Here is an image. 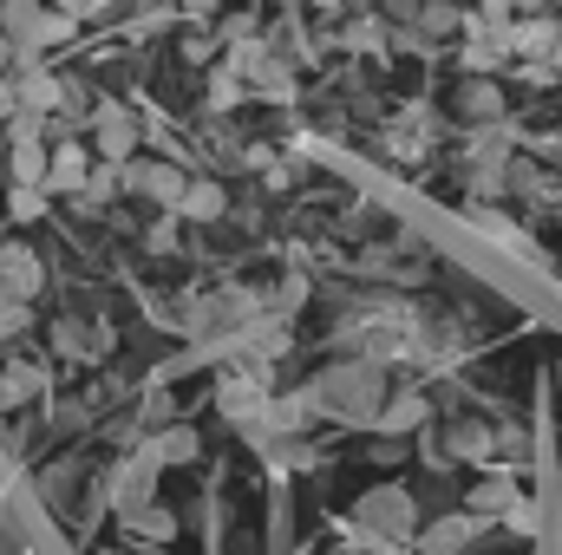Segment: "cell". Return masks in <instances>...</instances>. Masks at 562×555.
Segmentation results:
<instances>
[{"instance_id": "obj_17", "label": "cell", "mask_w": 562, "mask_h": 555, "mask_svg": "<svg viewBox=\"0 0 562 555\" xmlns=\"http://www.w3.org/2000/svg\"><path fill=\"white\" fill-rule=\"evenodd\" d=\"M144 451L157 457V471H170V464H196V457H203V431H196V424H157V431L144 438Z\"/></svg>"}, {"instance_id": "obj_4", "label": "cell", "mask_w": 562, "mask_h": 555, "mask_svg": "<svg viewBox=\"0 0 562 555\" xmlns=\"http://www.w3.org/2000/svg\"><path fill=\"white\" fill-rule=\"evenodd\" d=\"M438 138H445V112H431V105H400L393 118H380V144L400 163H425L438 150Z\"/></svg>"}, {"instance_id": "obj_8", "label": "cell", "mask_w": 562, "mask_h": 555, "mask_svg": "<svg viewBox=\"0 0 562 555\" xmlns=\"http://www.w3.org/2000/svg\"><path fill=\"white\" fill-rule=\"evenodd\" d=\"M46 281H53L46 275V256H40L26 236H7V242H0V301H26V307H33V301L46 294Z\"/></svg>"}, {"instance_id": "obj_23", "label": "cell", "mask_w": 562, "mask_h": 555, "mask_svg": "<svg viewBox=\"0 0 562 555\" xmlns=\"http://www.w3.org/2000/svg\"><path fill=\"white\" fill-rule=\"evenodd\" d=\"M26 327H33V307H26V301H0V347L20 340Z\"/></svg>"}, {"instance_id": "obj_28", "label": "cell", "mask_w": 562, "mask_h": 555, "mask_svg": "<svg viewBox=\"0 0 562 555\" xmlns=\"http://www.w3.org/2000/svg\"><path fill=\"white\" fill-rule=\"evenodd\" d=\"M537 150L550 157V170H562V132H543V138H537Z\"/></svg>"}, {"instance_id": "obj_7", "label": "cell", "mask_w": 562, "mask_h": 555, "mask_svg": "<svg viewBox=\"0 0 562 555\" xmlns=\"http://www.w3.org/2000/svg\"><path fill=\"white\" fill-rule=\"evenodd\" d=\"M157 477H164V471H157V457H150L144 444L125 451V457L105 471V503H112L119 517H132V510H144V503H157Z\"/></svg>"}, {"instance_id": "obj_24", "label": "cell", "mask_w": 562, "mask_h": 555, "mask_svg": "<svg viewBox=\"0 0 562 555\" xmlns=\"http://www.w3.org/2000/svg\"><path fill=\"white\" fill-rule=\"evenodd\" d=\"M419 7H425V0H380V20H386V26H413V20H419Z\"/></svg>"}, {"instance_id": "obj_14", "label": "cell", "mask_w": 562, "mask_h": 555, "mask_svg": "<svg viewBox=\"0 0 562 555\" xmlns=\"http://www.w3.org/2000/svg\"><path fill=\"white\" fill-rule=\"evenodd\" d=\"M464 26H471V7H458V0H425L419 20H413L425 53H445V39H464Z\"/></svg>"}, {"instance_id": "obj_11", "label": "cell", "mask_w": 562, "mask_h": 555, "mask_svg": "<svg viewBox=\"0 0 562 555\" xmlns=\"http://www.w3.org/2000/svg\"><path fill=\"white\" fill-rule=\"evenodd\" d=\"M425 418H431V399H425V386H393L386 393V406H380V418H373V431L380 438H413V431H425Z\"/></svg>"}, {"instance_id": "obj_21", "label": "cell", "mask_w": 562, "mask_h": 555, "mask_svg": "<svg viewBox=\"0 0 562 555\" xmlns=\"http://www.w3.org/2000/svg\"><path fill=\"white\" fill-rule=\"evenodd\" d=\"M243 99H249V86H243L229 66H216V72H210V118H223V112L243 105Z\"/></svg>"}, {"instance_id": "obj_30", "label": "cell", "mask_w": 562, "mask_h": 555, "mask_svg": "<svg viewBox=\"0 0 562 555\" xmlns=\"http://www.w3.org/2000/svg\"><path fill=\"white\" fill-rule=\"evenodd\" d=\"M46 7H59V13H72V20H79V7H86V0H46Z\"/></svg>"}, {"instance_id": "obj_6", "label": "cell", "mask_w": 562, "mask_h": 555, "mask_svg": "<svg viewBox=\"0 0 562 555\" xmlns=\"http://www.w3.org/2000/svg\"><path fill=\"white\" fill-rule=\"evenodd\" d=\"M451 118L464 125V132H484V125H504L510 118V99H504V86H497V72H458V86H451Z\"/></svg>"}, {"instance_id": "obj_1", "label": "cell", "mask_w": 562, "mask_h": 555, "mask_svg": "<svg viewBox=\"0 0 562 555\" xmlns=\"http://www.w3.org/2000/svg\"><path fill=\"white\" fill-rule=\"evenodd\" d=\"M386 393H393V380H386V366H373V360H334V366H321L314 380H307V399H314V412L334 418V424H353V431H373V418L386 406Z\"/></svg>"}, {"instance_id": "obj_9", "label": "cell", "mask_w": 562, "mask_h": 555, "mask_svg": "<svg viewBox=\"0 0 562 555\" xmlns=\"http://www.w3.org/2000/svg\"><path fill=\"white\" fill-rule=\"evenodd\" d=\"M86 132H92V157H99V163H132V157H138V138H144V125L119 105V99H99Z\"/></svg>"}, {"instance_id": "obj_10", "label": "cell", "mask_w": 562, "mask_h": 555, "mask_svg": "<svg viewBox=\"0 0 562 555\" xmlns=\"http://www.w3.org/2000/svg\"><path fill=\"white\" fill-rule=\"evenodd\" d=\"M112 340H119V333H112L105 320H79V314H59V320H53V353H59V360H105Z\"/></svg>"}, {"instance_id": "obj_19", "label": "cell", "mask_w": 562, "mask_h": 555, "mask_svg": "<svg viewBox=\"0 0 562 555\" xmlns=\"http://www.w3.org/2000/svg\"><path fill=\"white\" fill-rule=\"evenodd\" d=\"M125 530H132L138 543H170V536H177V517H170L164 503H144V510L125 517Z\"/></svg>"}, {"instance_id": "obj_18", "label": "cell", "mask_w": 562, "mask_h": 555, "mask_svg": "<svg viewBox=\"0 0 562 555\" xmlns=\"http://www.w3.org/2000/svg\"><path fill=\"white\" fill-rule=\"evenodd\" d=\"M40 393H46V366L13 353V360L0 366V412H20V406H33Z\"/></svg>"}, {"instance_id": "obj_26", "label": "cell", "mask_w": 562, "mask_h": 555, "mask_svg": "<svg viewBox=\"0 0 562 555\" xmlns=\"http://www.w3.org/2000/svg\"><path fill=\"white\" fill-rule=\"evenodd\" d=\"M125 13V0H86L79 7V20H119Z\"/></svg>"}, {"instance_id": "obj_2", "label": "cell", "mask_w": 562, "mask_h": 555, "mask_svg": "<svg viewBox=\"0 0 562 555\" xmlns=\"http://www.w3.org/2000/svg\"><path fill=\"white\" fill-rule=\"evenodd\" d=\"M353 530L367 550H406L419 536V497L406 484H373L353 503Z\"/></svg>"}, {"instance_id": "obj_5", "label": "cell", "mask_w": 562, "mask_h": 555, "mask_svg": "<svg viewBox=\"0 0 562 555\" xmlns=\"http://www.w3.org/2000/svg\"><path fill=\"white\" fill-rule=\"evenodd\" d=\"M183 183H190V170L170 163V157H132V163H119V190L138 196V203L170 209V216H177V203H183Z\"/></svg>"}, {"instance_id": "obj_29", "label": "cell", "mask_w": 562, "mask_h": 555, "mask_svg": "<svg viewBox=\"0 0 562 555\" xmlns=\"http://www.w3.org/2000/svg\"><path fill=\"white\" fill-rule=\"evenodd\" d=\"M13 66H20V53H13V39L0 33V72H13Z\"/></svg>"}, {"instance_id": "obj_13", "label": "cell", "mask_w": 562, "mask_h": 555, "mask_svg": "<svg viewBox=\"0 0 562 555\" xmlns=\"http://www.w3.org/2000/svg\"><path fill=\"white\" fill-rule=\"evenodd\" d=\"M86 177H92V150L79 138H66V144L46 150V196H79Z\"/></svg>"}, {"instance_id": "obj_12", "label": "cell", "mask_w": 562, "mask_h": 555, "mask_svg": "<svg viewBox=\"0 0 562 555\" xmlns=\"http://www.w3.org/2000/svg\"><path fill=\"white\" fill-rule=\"evenodd\" d=\"M477 536H484V517L458 510V517H438L431 530H419V536H413V555H464Z\"/></svg>"}, {"instance_id": "obj_20", "label": "cell", "mask_w": 562, "mask_h": 555, "mask_svg": "<svg viewBox=\"0 0 562 555\" xmlns=\"http://www.w3.org/2000/svg\"><path fill=\"white\" fill-rule=\"evenodd\" d=\"M46 203H53V196H46L40 183H7V223H40Z\"/></svg>"}, {"instance_id": "obj_16", "label": "cell", "mask_w": 562, "mask_h": 555, "mask_svg": "<svg viewBox=\"0 0 562 555\" xmlns=\"http://www.w3.org/2000/svg\"><path fill=\"white\" fill-rule=\"evenodd\" d=\"M177 223H229V190L216 177H190L183 183V203H177Z\"/></svg>"}, {"instance_id": "obj_15", "label": "cell", "mask_w": 562, "mask_h": 555, "mask_svg": "<svg viewBox=\"0 0 562 555\" xmlns=\"http://www.w3.org/2000/svg\"><path fill=\"white\" fill-rule=\"evenodd\" d=\"M13 92H20V112H33V118H53L59 112V72H46L40 59H20L13 66Z\"/></svg>"}, {"instance_id": "obj_31", "label": "cell", "mask_w": 562, "mask_h": 555, "mask_svg": "<svg viewBox=\"0 0 562 555\" xmlns=\"http://www.w3.org/2000/svg\"><path fill=\"white\" fill-rule=\"evenodd\" d=\"M458 7H471V0H458Z\"/></svg>"}, {"instance_id": "obj_27", "label": "cell", "mask_w": 562, "mask_h": 555, "mask_svg": "<svg viewBox=\"0 0 562 555\" xmlns=\"http://www.w3.org/2000/svg\"><path fill=\"white\" fill-rule=\"evenodd\" d=\"M20 112V92H13V72H0V125H13Z\"/></svg>"}, {"instance_id": "obj_22", "label": "cell", "mask_w": 562, "mask_h": 555, "mask_svg": "<svg viewBox=\"0 0 562 555\" xmlns=\"http://www.w3.org/2000/svg\"><path fill=\"white\" fill-rule=\"evenodd\" d=\"M144 249H150V256H177V249H183V229H177V216H170V209L144 229Z\"/></svg>"}, {"instance_id": "obj_25", "label": "cell", "mask_w": 562, "mask_h": 555, "mask_svg": "<svg viewBox=\"0 0 562 555\" xmlns=\"http://www.w3.org/2000/svg\"><path fill=\"white\" fill-rule=\"evenodd\" d=\"M406 457V438H373V464H400Z\"/></svg>"}, {"instance_id": "obj_3", "label": "cell", "mask_w": 562, "mask_h": 555, "mask_svg": "<svg viewBox=\"0 0 562 555\" xmlns=\"http://www.w3.org/2000/svg\"><path fill=\"white\" fill-rule=\"evenodd\" d=\"M72 13H59V7H46V0H0V33L13 39V53L20 59H40V53H53V46H66L72 39Z\"/></svg>"}]
</instances>
